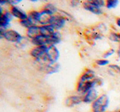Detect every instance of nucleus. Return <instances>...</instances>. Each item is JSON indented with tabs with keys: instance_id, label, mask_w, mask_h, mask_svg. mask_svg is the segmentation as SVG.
Returning <instances> with one entry per match:
<instances>
[{
	"instance_id": "f257e3e1",
	"label": "nucleus",
	"mask_w": 120,
	"mask_h": 112,
	"mask_svg": "<svg viewBox=\"0 0 120 112\" xmlns=\"http://www.w3.org/2000/svg\"><path fill=\"white\" fill-rule=\"evenodd\" d=\"M101 85H103V81L101 78L98 77H96L93 80L87 82H81L78 81L76 87V91L78 93H80L83 96L87 92L91 91L92 89L95 88L97 86Z\"/></svg>"
},
{
	"instance_id": "f03ea898",
	"label": "nucleus",
	"mask_w": 120,
	"mask_h": 112,
	"mask_svg": "<svg viewBox=\"0 0 120 112\" xmlns=\"http://www.w3.org/2000/svg\"><path fill=\"white\" fill-rule=\"evenodd\" d=\"M109 105H110V98L107 94L103 93L92 104V112H106Z\"/></svg>"
},
{
	"instance_id": "7ed1b4c3",
	"label": "nucleus",
	"mask_w": 120,
	"mask_h": 112,
	"mask_svg": "<svg viewBox=\"0 0 120 112\" xmlns=\"http://www.w3.org/2000/svg\"><path fill=\"white\" fill-rule=\"evenodd\" d=\"M68 20L66 17L62 16V15L59 14H56L50 18L49 25L52 26L56 31L59 32L60 30L65 27L66 22Z\"/></svg>"
},
{
	"instance_id": "20e7f679",
	"label": "nucleus",
	"mask_w": 120,
	"mask_h": 112,
	"mask_svg": "<svg viewBox=\"0 0 120 112\" xmlns=\"http://www.w3.org/2000/svg\"><path fill=\"white\" fill-rule=\"evenodd\" d=\"M4 39H5L7 41H9V42L20 44L22 43V40H23V37L20 35V33H19L16 30L8 29L5 33Z\"/></svg>"
},
{
	"instance_id": "39448f33",
	"label": "nucleus",
	"mask_w": 120,
	"mask_h": 112,
	"mask_svg": "<svg viewBox=\"0 0 120 112\" xmlns=\"http://www.w3.org/2000/svg\"><path fill=\"white\" fill-rule=\"evenodd\" d=\"M14 17L11 14L9 10H5L0 17V28L8 30V28L11 26V22L13 20Z\"/></svg>"
},
{
	"instance_id": "423d86ee",
	"label": "nucleus",
	"mask_w": 120,
	"mask_h": 112,
	"mask_svg": "<svg viewBox=\"0 0 120 112\" xmlns=\"http://www.w3.org/2000/svg\"><path fill=\"white\" fill-rule=\"evenodd\" d=\"M49 49L48 46H35L32 48L31 51H30L29 54L35 60L38 61L40 58H41L43 56L47 53Z\"/></svg>"
},
{
	"instance_id": "0eeeda50",
	"label": "nucleus",
	"mask_w": 120,
	"mask_h": 112,
	"mask_svg": "<svg viewBox=\"0 0 120 112\" xmlns=\"http://www.w3.org/2000/svg\"><path fill=\"white\" fill-rule=\"evenodd\" d=\"M82 102V96L70 95L65 100V105L68 108H72L80 105Z\"/></svg>"
},
{
	"instance_id": "6e6552de",
	"label": "nucleus",
	"mask_w": 120,
	"mask_h": 112,
	"mask_svg": "<svg viewBox=\"0 0 120 112\" xmlns=\"http://www.w3.org/2000/svg\"><path fill=\"white\" fill-rule=\"evenodd\" d=\"M9 10L13 15V17L18 19L19 21L24 20L28 18V14H26V11L22 10L18 6H10Z\"/></svg>"
},
{
	"instance_id": "1a4fd4ad",
	"label": "nucleus",
	"mask_w": 120,
	"mask_h": 112,
	"mask_svg": "<svg viewBox=\"0 0 120 112\" xmlns=\"http://www.w3.org/2000/svg\"><path fill=\"white\" fill-rule=\"evenodd\" d=\"M98 91L96 88H93L82 96V102L86 104H92L98 98Z\"/></svg>"
},
{
	"instance_id": "9d476101",
	"label": "nucleus",
	"mask_w": 120,
	"mask_h": 112,
	"mask_svg": "<svg viewBox=\"0 0 120 112\" xmlns=\"http://www.w3.org/2000/svg\"><path fill=\"white\" fill-rule=\"evenodd\" d=\"M82 7H83V9H85L86 10L89 11L90 13H92L95 15H102L103 14L102 8H100V7L92 5V4L89 2V0L85 1L83 3H82Z\"/></svg>"
},
{
	"instance_id": "9b49d317",
	"label": "nucleus",
	"mask_w": 120,
	"mask_h": 112,
	"mask_svg": "<svg viewBox=\"0 0 120 112\" xmlns=\"http://www.w3.org/2000/svg\"><path fill=\"white\" fill-rule=\"evenodd\" d=\"M97 76L95 75V70H93L91 68H87L84 70V72L81 74L79 78V81L81 82H87L89 81L93 80L94 78H95Z\"/></svg>"
},
{
	"instance_id": "f8f14e48",
	"label": "nucleus",
	"mask_w": 120,
	"mask_h": 112,
	"mask_svg": "<svg viewBox=\"0 0 120 112\" xmlns=\"http://www.w3.org/2000/svg\"><path fill=\"white\" fill-rule=\"evenodd\" d=\"M41 66H42V70L45 73L48 75L58 73L60 70V64L58 63H56V64H52V65H50V64L41 65Z\"/></svg>"
},
{
	"instance_id": "ddd939ff",
	"label": "nucleus",
	"mask_w": 120,
	"mask_h": 112,
	"mask_svg": "<svg viewBox=\"0 0 120 112\" xmlns=\"http://www.w3.org/2000/svg\"><path fill=\"white\" fill-rule=\"evenodd\" d=\"M47 37L46 36L43 35H38L35 37H34L33 39L30 40L32 45L35 46H47Z\"/></svg>"
},
{
	"instance_id": "4468645a",
	"label": "nucleus",
	"mask_w": 120,
	"mask_h": 112,
	"mask_svg": "<svg viewBox=\"0 0 120 112\" xmlns=\"http://www.w3.org/2000/svg\"><path fill=\"white\" fill-rule=\"evenodd\" d=\"M28 17L35 23V25H38L42 19V15H41L40 10H32L29 12Z\"/></svg>"
},
{
	"instance_id": "2eb2a0df",
	"label": "nucleus",
	"mask_w": 120,
	"mask_h": 112,
	"mask_svg": "<svg viewBox=\"0 0 120 112\" xmlns=\"http://www.w3.org/2000/svg\"><path fill=\"white\" fill-rule=\"evenodd\" d=\"M40 35V25H34L32 27L27 29L26 31V37L30 40L33 39L34 37Z\"/></svg>"
},
{
	"instance_id": "dca6fc26",
	"label": "nucleus",
	"mask_w": 120,
	"mask_h": 112,
	"mask_svg": "<svg viewBox=\"0 0 120 112\" xmlns=\"http://www.w3.org/2000/svg\"><path fill=\"white\" fill-rule=\"evenodd\" d=\"M56 31L54 28L51 26L50 25H40V35L43 36H50L56 32Z\"/></svg>"
},
{
	"instance_id": "f3484780",
	"label": "nucleus",
	"mask_w": 120,
	"mask_h": 112,
	"mask_svg": "<svg viewBox=\"0 0 120 112\" xmlns=\"http://www.w3.org/2000/svg\"><path fill=\"white\" fill-rule=\"evenodd\" d=\"M108 38L110 41H112V42L120 43V33L112 31L109 33Z\"/></svg>"
},
{
	"instance_id": "a211bd4d",
	"label": "nucleus",
	"mask_w": 120,
	"mask_h": 112,
	"mask_svg": "<svg viewBox=\"0 0 120 112\" xmlns=\"http://www.w3.org/2000/svg\"><path fill=\"white\" fill-rule=\"evenodd\" d=\"M19 22H20V25L22 26V27H23L26 29L29 28L30 27H32V25H35V23L30 20V19L28 17L26 20H21V21H19Z\"/></svg>"
},
{
	"instance_id": "6ab92c4d",
	"label": "nucleus",
	"mask_w": 120,
	"mask_h": 112,
	"mask_svg": "<svg viewBox=\"0 0 120 112\" xmlns=\"http://www.w3.org/2000/svg\"><path fill=\"white\" fill-rule=\"evenodd\" d=\"M119 0H107L106 1V7L107 9H113L116 8L119 5Z\"/></svg>"
},
{
	"instance_id": "aec40b11",
	"label": "nucleus",
	"mask_w": 120,
	"mask_h": 112,
	"mask_svg": "<svg viewBox=\"0 0 120 112\" xmlns=\"http://www.w3.org/2000/svg\"><path fill=\"white\" fill-rule=\"evenodd\" d=\"M90 38L92 39L93 40H98L104 38V35L102 33L96 31V30H93L92 33L90 34Z\"/></svg>"
},
{
	"instance_id": "412c9836",
	"label": "nucleus",
	"mask_w": 120,
	"mask_h": 112,
	"mask_svg": "<svg viewBox=\"0 0 120 112\" xmlns=\"http://www.w3.org/2000/svg\"><path fill=\"white\" fill-rule=\"evenodd\" d=\"M44 8L48 9L49 10H50L51 12H52L54 14H56V13L59 12V10H58L57 7H56V5H53L52 3H50V2L47 3L46 5L44 6Z\"/></svg>"
},
{
	"instance_id": "4be33fe9",
	"label": "nucleus",
	"mask_w": 120,
	"mask_h": 112,
	"mask_svg": "<svg viewBox=\"0 0 120 112\" xmlns=\"http://www.w3.org/2000/svg\"><path fill=\"white\" fill-rule=\"evenodd\" d=\"M89 2L92 5L98 7L100 8H102V7L106 6V1H104V0H89Z\"/></svg>"
},
{
	"instance_id": "5701e85b",
	"label": "nucleus",
	"mask_w": 120,
	"mask_h": 112,
	"mask_svg": "<svg viewBox=\"0 0 120 112\" xmlns=\"http://www.w3.org/2000/svg\"><path fill=\"white\" fill-rule=\"evenodd\" d=\"M95 64L99 66H108L110 64V61L108 59H105V58H100V59H97L95 61Z\"/></svg>"
},
{
	"instance_id": "b1692460",
	"label": "nucleus",
	"mask_w": 120,
	"mask_h": 112,
	"mask_svg": "<svg viewBox=\"0 0 120 112\" xmlns=\"http://www.w3.org/2000/svg\"><path fill=\"white\" fill-rule=\"evenodd\" d=\"M108 68L111 70L112 71H113L116 73L120 74V66L116 63H112V64L108 65Z\"/></svg>"
},
{
	"instance_id": "393cba45",
	"label": "nucleus",
	"mask_w": 120,
	"mask_h": 112,
	"mask_svg": "<svg viewBox=\"0 0 120 112\" xmlns=\"http://www.w3.org/2000/svg\"><path fill=\"white\" fill-rule=\"evenodd\" d=\"M116 52V50L114 49H110L109 50H107V52H105L103 54V58H105V59H108V58L111 57L112 55H113Z\"/></svg>"
},
{
	"instance_id": "a878e982",
	"label": "nucleus",
	"mask_w": 120,
	"mask_h": 112,
	"mask_svg": "<svg viewBox=\"0 0 120 112\" xmlns=\"http://www.w3.org/2000/svg\"><path fill=\"white\" fill-rule=\"evenodd\" d=\"M22 2V0H8V5L17 6Z\"/></svg>"
},
{
	"instance_id": "bb28decb",
	"label": "nucleus",
	"mask_w": 120,
	"mask_h": 112,
	"mask_svg": "<svg viewBox=\"0 0 120 112\" xmlns=\"http://www.w3.org/2000/svg\"><path fill=\"white\" fill-rule=\"evenodd\" d=\"M80 4V1H77V0H73V1H71L70 2V5L72 7H75L78 6Z\"/></svg>"
},
{
	"instance_id": "cd10ccee",
	"label": "nucleus",
	"mask_w": 120,
	"mask_h": 112,
	"mask_svg": "<svg viewBox=\"0 0 120 112\" xmlns=\"http://www.w3.org/2000/svg\"><path fill=\"white\" fill-rule=\"evenodd\" d=\"M6 31H7V30L0 28V38H1V39L4 38V35H5V33Z\"/></svg>"
},
{
	"instance_id": "c85d7f7f",
	"label": "nucleus",
	"mask_w": 120,
	"mask_h": 112,
	"mask_svg": "<svg viewBox=\"0 0 120 112\" xmlns=\"http://www.w3.org/2000/svg\"><path fill=\"white\" fill-rule=\"evenodd\" d=\"M5 5H8V0H1L0 1V6H3Z\"/></svg>"
},
{
	"instance_id": "c756f323",
	"label": "nucleus",
	"mask_w": 120,
	"mask_h": 112,
	"mask_svg": "<svg viewBox=\"0 0 120 112\" xmlns=\"http://www.w3.org/2000/svg\"><path fill=\"white\" fill-rule=\"evenodd\" d=\"M116 25L117 27L120 28V17H117L116 19Z\"/></svg>"
},
{
	"instance_id": "7c9ffc66",
	"label": "nucleus",
	"mask_w": 120,
	"mask_h": 112,
	"mask_svg": "<svg viewBox=\"0 0 120 112\" xmlns=\"http://www.w3.org/2000/svg\"><path fill=\"white\" fill-rule=\"evenodd\" d=\"M117 55L120 58V44H119V49H118V50H117Z\"/></svg>"
},
{
	"instance_id": "2f4dec72",
	"label": "nucleus",
	"mask_w": 120,
	"mask_h": 112,
	"mask_svg": "<svg viewBox=\"0 0 120 112\" xmlns=\"http://www.w3.org/2000/svg\"><path fill=\"white\" fill-rule=\"evenodd\" d=\"M31 2H38V0H31Z\"/></svg>"
},
{
	"instance_id": "473e14b6",
	"label": "nucleus",
	"mask_w": 120,
	"mask_h": 112,
	"mask_svg": "<svg viewBox=\"0 0 120 112\" xmlns=\"http://www.w3.org/2000/svg\"><path fill=\"white\" fill-rule=\"evenodd\" d=\"M109 112H120L119 111H109Z\"/></svg>"
},
{
	"instance_id": "72a5a7b5",
	"label": "nucleus",
	"mask_w": 120,
	"mask_h": 112,
	"mask_svg": "<svg viewBox=\"0 0 120 112\" xmlns=\"http://www.w3.org/2000/svg\"></svg>"
}]
</instances>
